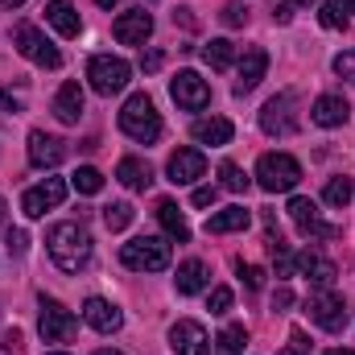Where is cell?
Here are the masks:
<instances>
[{"label": "cell", "instance_id": "6da1fadb", "mask_svg": "<svg viewBox=\"0 0 355 355\" xmlns=\"http://www.w3.org/2000/svg\"><path fill=\"white\" fill-rule=\"evenodd\" d=\"M46 252H50V261L62 268V272H79L91 261V232L83 223H75V219L54 223L46 232Z\"/></svg>", "mask_w": 355, "mask_h": 355}, {"label": "cell", "instance_id": "7a4b0ae2", "mask_svg": "<svg viewBox=\"0 0 355 355\" xmlns=\"http://www.w3.org/2000/svg\"><path fill=\"white\" fill-rule=\"evenodd\" d=\"M120 128H124V137H132L141 145H153L162 137V112L153 107V99L145 91L128 95V103L120 107Z\"/></svg>", "mask_w": 355, "mask_h": 355}, {"label": "cell", "instance_id": "3957f363", "mask_svg": "<svg viewBox=\"0 0 355 355\" xmlns=\"http://www.w3.org/2000/svg\"><path fill=\"white\" fill-rule=\"evenodd\" d=\"M120 261L132 272H162V268H170V244L157 236H137L120 248Z\"/></svg>", "mask_w": 355, "mask_h": 355}, {"label": "cell", "instance_id": "277c9868", "mask_svg": "<svg viewBox=\"0 0 355 355\" xmlns=\"http://www.w3.org/2000/svg\"><path fill=\"white\" fill-rule=\"evenodd\" d=\"M12 46H17L33 67H46V71H58V67H62L58 46H54L37 25H17V29H12Z\"/></svg>", "mask_w": 355, "mask_h": 355}, {"label": "cell", "instance_id": "5b68a950", "mask_svg": "<svg viewBox=\"0 0 355 355\" xmlns=\"http://www.w3.org/2000/svg\"><path fill=\"white\" fill-rule=\"evenodd\" d=\"M257 182H261V190H268V194L293 190V186L302 182V166H297L289 153H265V157L257 162Z\"/></svg>", "mask_w": 355, "mask_h": 355}, {"label": "cell", "instance_id": "8992f818", "mask_svg": "<svg viewBox=\"0 0 355 355\" xmlns=\"http://www.w3.org/2000/svg\"><path fill=\"white\" fill-rule=\"evenodd\" d=\"M306 314H310V322H318L327 335H339V331L347 327V306H343V297H339L335 289H314V293L306 297Z\"/></svg>", "mask_w": 355, "mask_h": 355}, {"label": "cell", "instance_id": "52a82bcc", "mask_svg": "<svg viewBox=\"0 0 355 355\" xmlns=\"http://www.w3.org/2000/svg\"><path fill=\"white\" fill-rule=\"evenodd\" d=\"M128 75H132V67L124 58H112V54H95L87 62V79L99 95H120L128 87Z\"/></svg>", "mask_w": 355, "mask_h": 355}, {"label": "cell", "instance_id": "ba28073f", "mask_svg": "<svg viewBox=\"0 0 355 355\" xmlns=\"http://www.w3.org/2000/svg\"><path fill=\"white\" fill-rule=\"evenodd\" d=\"M289 219H293V227H297L306 240H339V236H343V227L322 223L314 198H289Z\"/></svg>", "mask_w": 355, "mask_h": 355}, {"label": "cell", "instance_id": "9c48e42d", "mask_svg": "<svg viewBox=\"0 0 355 355\" xmlns=\"http://www.w3.org/2000/svg\"><path fill=\"white\" fill-rule=\"evenodd\" d=\"M37 331H42V339H46V343H67V339H75L79 318H75L62 302L42 297V318H37Z\"/></svg>", "mask_w": 355, "mask_h": 355}, {"label": "cell", "instance_id": "30bf717a", "mask_svg": "<svg viewBox=\"0 0 355 355\" xmlns=\"http://www.w3.org/2000/svg\"><path fill=\"white\" fill-rule=\"evenodd\" d=\"M297 95L293 91H281V95H272L265 103V112H261V128H265L268 137H293L297 132Z\"/></svg>", "mask_w": 355, "mask_h": 355}, {"label": "cell", "instance_id": "8fae6325", "mask_svg": "<svg viewBox=\"0 0 355 355\" xmlns=\"http://www.w3.org/2000/svg\"><path fill=\"white\" fill-rule=\"evenodd\" d=\"M62 198H67V182H62V178H46V182H37V186H29V190H25L21 211H25L29 219H42V215H46V211H54Z\"/></svg>", "mask_w": 355, "mask_h": 355}, {"label": "cell", "instance_id": "7c38bea8", "mask_svg": "<svg viewBox=\"0 0 355 355\" xmlns=\"http://www.w3.org/2000/svg\"><path fill=\"white\" fill-rule=\"evenodd\" d=\"M170 95H174L178 107H186V112H202V107L211 103L207 79H198L194 71H178L174 79H170Z\"/></svg>", "mask_w": 355, "mask_h": 355}, {"label": "cell", "instance_id": "4fadbf2b", "mask_svg": "<svg viewBox=\"0 0 355 355\" xmlns=\"http://www.w3.org/2000/svg\"><path fill=\"white\" fill-rule=\"evenodd\" d=\"M112 33H116V42H120V46H145V42H149V33H153V17H149L141 4H137V8H124V12L116 17Z\"/></svg>", "mask_w": 355, "mask_h": 355}, {"label": "cell", "instance_id": "5bb4252c", "mask_svg": "<svg viewBox=\"0 0 355 355\" xmlns=\"http://www.w3.org/2000/svg\"><path fill=\"white\" fill-rule=\"evenodd\" d=\"M170 347H174L178 355H211V339H207L202 322L182 318V322L170 327Z\"/></svg>", "mask_w": 355, "mask_h": 355}, {"label": "cell", "instance_id": "9a60e30c", "mask_svg": "<svg viewBox=\"0 0 355 355\" xmlns=\"http://www.w3.org/2000/svg\"><path fill=\"white\" fill-rule=\"evenodd\" d=\"M67 157V141H58V137H50V132H29V162L37 166V170H54L58 162Z\"/></svg>", "mask_w": 355, "mask_h": 355}, {"label": "cell", "instance_id": "2e32d148", "mask_svg": "<svg viewBox=\"0 0 355 355\" xmlns=\"http://www.w3.org/2000/svg\"><path fill=\"white\" fill-rule=\"evenodd\" d=\"M83 318H87L91 331H99V335H116L124 327V314L112 302H103V297H87L83 302Z\"/></svg>", "mask_w": 355, "mask_h": 355}, {"label": "cell", "instance_id": "e0dca14e", "mask_svg": "<svg viewBox=\"0 0 355 355\" xmlns=\"http://www.w3.org/2000/svg\"><path fill=\"white\" fill-rule=\"evenodd\" d=\"M268 71V54L261 46H252V50H244V58H240V71H236V95H248V91H257V83L265 79Z\"/></svg>", "mask_w": 355, "mask_h": 355}, {"label": "cell", "instance_id": "ac0fdd59", "mask_svg": "<svg viewBox=\"0 0 355 355\" xmlns=\"http://www.w3.org/2000/svg\"><path fill=\"white\" fill-rule=\"evenodd\" d=\"M166 170H170V182L174 186H190V182H198V178L207 174V157L198 149H178Z\"/></svg>", "mask_w": 355, "mask_h": 355}, {"label": "cell", "instance_id": "d6986e66", "mask_svg": "<svg viewBox=\"0 0 355 355\" xmlns=\"http://www.w3.org/2000/svg\"><path fill=\"white\" fill-rule=\"evenodd\" d=\"M347 116H352V107H347L343 95H318L314 99V112H310V120L318 128H339V124H347Z\"/></svg>", "mask_w": 355, "mask_h": 355}, {"label": "cell", "instance_id": "ffe728a7", "mask_svg": "<svg viewBox=\"0 0 355 355\" xmlns=\"http://www.w3.org/2000/svg\"><path fill=\"white\" fill-rule=\"evenodd\" d=\"M297 268H302V272H306L318 289H331V285H335V277H339V268L331 265L322 252H314V248H306V252L297 257Z\"/></svg>", "mask_w": 355, "mask_h": 355}, {"label": "cell", "instance_id": "44dd1931", "mask_svg": "<svg viewBox=\"0 0 355 355\" xmlns=\"http://www.w3.org/2000/svg\"><path fill=\"white\" fill-rule=\"evenodd\" d=\"M46 21H50L62 37H79V29H83V21H79V12H75L71 0H50V4H46Z\"/></svg>", "mask_w": 355, "mask_h": 355}, {"label": "cell", "instance_id": "7402d4cb", "mask_svg": "<svg viewBox=\"0 0 355 355\" xmlns=\"http://www.w3.org/2000/svg\"><path fill=\"white\" fill-rule=\"evenodd\" d=\"M190 132H194V141H198V145H227L236 128H232V120H227V116H207V120H194V128H190Z\"/></svg>", "mask_w": 355, "mask_h": 355}, {"label": "cell", "instance_id": "603a6c76", "mask_svg": "<svg viewBox=\"0 0 355 355\" xmlns=\"http://www.w3.org/2000/svg\"><path fill=\"white\" fill-rule=\"evenodd\" d=\"M54 116L62 124H79V116H83V87L79 83H62L58 87V95H54Z\"/></svg>", "mask_w": 355, "mask_h": 355}, {"label": "cell", "instance_id": "cb8c5ba5", "mask_svg": "<svg viewBox=\"0 0 355 355\" xmlns=\"http://www.w3.org/2000/svg\"><path fill=\"white\" fill-rule=\"evenodd\" d=\"M248 223H252V211H244V207H227V211H219V215L207 219V232H211V236H227V232H244Z\"/></svg>", "mask_w": 355, "mask_h": 355}, {"label": "cell", "instance_id": "d4e9b609", "mask_svg": "<svg viewBox=\"0 0 355 355\" xmlns=\"http://www.w3.org/2000/svg\"><path fill=\"white\" fill-rule=\"evenodd\" d=\"M116 178H120L128 190H149V182H153V170H149L141 157H120V166H116Z\"/></svg>", "mask_w": 355, "mask_h": 355}, {"label": "cell", "instance_id": "484cf974", "mask_svg": "<svg viewBox=\"0 0 355 355\" xmlns=\"http://www.w3.org/2000/svg\"><path fill=\"white\" fill-rule=\"evenodd\" d=\"M174 285H178V293H182V297L198 293V289L207 285V265H202V261H194V257H190V261H182V265H178Z\"/></svg>", "mask_w": 355, "mask_h": 355}, {"label": "cell", "instance_id": "4316f807", "mask_svg": "<svg viewBox=\"0 0 355 355\" xmlns=\"http://www.w3.org/2000/svg\"><path fill=\"white\" fill-rule=\"evenodd\" d=\"M157 219H162V227L170 232V240H178V244H186V240H190V227H186V215L178 211V207L170 202V198H162V202H157Z\"/></svg>", "mask_w": 355, "mask_h": 355}, {"label": "cell", "instance_id": "83f0119b", "mask_svg": "<svg viewBox=\"0 0 355 355\" xmlns=\"http://www.w3.org/2000/svg\"><path fill=\"white\" fill-rule=\"evenodd\" d=\"M202 62H207L211 71H227V67L236 62V46H232L227 37H215V42L202 46Z\"/></svg>", "mask_w": 355, "mask_h": 355}, {"label": "cell", "instance_id": "f1b7e54d", "mask_svg": "<svg viewBox=\"0 0 355 355\" xmlns=\"http://www.w3.org/2000/svg\"><path fill=\"white\" fill-rule=\"evenodd\" d=\"M244 343H248L244 322H227V327L219 331V339H215V355H240L244 352Z\"/></svg>", "mask_w": 355, "mask_h": 355}, {"label": "cell", "instance_id": "f546056e", "mask_svg": "<svg viewBox=\"0 0 355 355\" xmlns=\"http://www.w3.org/2000/svg\"><path fill=\"white\" fill-rule=\"evenodd\" d=\"M355 194V182L352 178H331L327 182V190H322V202H331V207H347Z\"/></svg>", "mask_w": 355, "mask_h": 355}, {"label": "cell", "instance_id": "4dcf8cb0", "mask_svg": "<svg viewBox=\"0 0 355 355\" xmlns=\"http://www.w3.org/2000/svg\"><path fill=\"white\" fill-rule=\"evenodd\" d=\"M132 219H137V211H132L128 202H107V207H103V223H107V232H124Z\"/></svg>", "mask_w": 355, "mask_h": 355}, {"label": "cell", "instance_id": "1f68e13d", "mask_svg": "<svg viewBox=\"0 0 355 355\" xmlns=\"http://www.w3.org/2000/svg\"><path fill=\"white\" fill-rule=\"evenodd\" d=\"M318 21H322L327 29H347V4H343V0H322Z\"/></svg>", "mask_w": 355, "mask_h": 355}, {"label": "cell", "instance_id": "d6a6232c", "mask_svg": "<svg viewBox=\"0 0 355 355\" xmlns=\"http://www.w3.org/2000/svg\"><path fill=\"white\" fill-rule=\"evenodd\" d=\"M71 186H75L79 194H99V190H103V174H99L95 166H83V170H75Z\"/></svg>", "mask_w": 355, "mask_h": 355}, {"label": "cell", "instance_id": "836d02e7", "mask_svg": "<svg viewBox=\"0 0 355 355\" xmlns=\"http://www.w3.org/2000/svg\"><path fill=\"white\" fill-rule=\"evenodd\" d=\"M219 178H223V190H232V194H244V190H248V174H244L236 162H223V166H219Z\"/></svg>", "mask_w": 355, "mask_h": 355}, {"label": "cell", "instance_id": "e575fe53", "mask_svg": "<svg viewBox=\"0 0 355 355\" xmlns=\"http://www.w3.org/2000/svg\"><path fill=\"white\" fill-rule=\"evenodd\" d=\"M207 310H211V314H227V310H232V289H227V285L211 289V297H207Z\"/></svg>", "mask_w": 355, "mask_h": 355}, {"label": "cell", "instance_id": "d590c367", "mask_svg": "<svg viewBox=\"0 0 355 355\" xmlns=\"http://www.w3.org/2000/svg\"><path fill=\"white\" fill-rule=\"evenodd\" d=\"M219 17H223V25H232V29L248 25V8H244V4H236V0H232V4H223V12H219Z\"/></svg>", "mask_w": 355, "mask_h": 355}, {"label": "cell", "instance_id": "8d00e7d4", "mask_svg": "<svg viewBox=\"0 0 355 355\" xmlns=\"http://www.w3.org/2000/svg\"><path fill=\"white\" fill-rule=\"evenodd\" d=\"M236 268H240V277H244V285H248L252 293H257V289L265 285V268H257V265H244V261H240Z\"/></svg>", "mask_w": 355, "mask_h": 355}, {"label": "cell", "instance_id": "74e56055", "mask_svg": "<svg viewBox=\"0 0 355 355\" xmlns=\"http://www.w3.org/2000/svg\"><path fill=\"white\" fill-rule=\"evenodd\" d=\"M335 71H339L343 79H352V83H355V54H352V50H343V54L335 58Z\"/></svg>", "mask_w": 355, "mask_h": 355}, {"label": "cell", "instance_id": "f35d334b", "mask_svg": "<svg viewBox=\"0 0 355 355\" xmlns=\"http://www.w3.org/2000/svg\"><path fill=\"white\" fill-rule=\"evenodd\" d=\"M281 355H310V343H306V335H302V331H293V335H289V347H285Z\"/></svg>", "mask_w": 355, "mask_h": 355}, {"label": "cell", "instance_id": "ab89813d", "mask_svg": "<svg viewBox=\"0 0 355 355\" xmlns=\"http://www.w3.org/2000/svg\"><path fill=\"white\" fill-rule=\"evenodd\" d=\"M215 198H219V186H198L194 190V207H211Z\"/></svg>", "mask_w": 355, "mask_h": 355}, {"label": "cell", "instance_id": "60d3db41", "mask_svg": "<svg viewBox=\"0 0 355 355\" xmlns=\"http://www.w3.org/2000/svg\"><path fill=\"white\" fill-rule=\"evenodd\" d=\"M25 248H29V236H25V232H8V252L25 257Z\"/></svg>", "mask_w": 355, "mask_h": 355}, {"label": "cell", "instance_id": "b9f144b4", "mask_svg": "<svg viewBox=\"0 0 355 355\" xmlns=\"http://www.w3.org/2000/svg\"><path fill=\"white\" fill-rule=\"evenodd\" d=\"M157 67H162V50H149V54H141V71H145V75H153Z\"/></svg>", "mask_w": 355, "mask_h": 355}, {"label": "cell", "instance_id": "7bdbcfd3", "mask_svg": "<svg viewBox=\"0 0 355 355\" xmlns=\"http://www.w3.org/2000/svg\"><path fill=\"white\" fill-rule=\"evenodd\" d=\"M272 17H277V21L285 25V21L293 17V0H277V4H272Z\"/></svg>", "mask_w": 355, "mask_h": 355}, {"label": "cell", "instance_id": "ee69618b", "mask_svg": "<svg viewBox=\"0 0 355 355\" xmlns=\"http://www.w3.org/2000/svg\"><path fill=\"white\" fill-rule=\"evenodd\" d=\"M285 306H293V293H289V289L281 285V289L272 293V310H285Z\"/></svg>", "mask_w": 355, "mask_h": 355}, {"label": "cell", "instance_id": "f6af8a7d", "mask_svg": "<svg viewBox=\"0 0 355 355\" xmlns=\"http://www.w3.org/2000/svg\"><path fill=\"white\" fill-rule=\"evenodd\" d=\"M174 21H182L186 29H194V17H190V8H178V12H174Z\"/></svg>", "mask_w": 355, "mask_h": 355}, {"label": "cell", "instance_id": "bcb514c9", "mask_svg": "<svg viewBox=\"0 0 355 355\" xmlns=\"http://www.w3.org/2000/svg\"><path fill=\"white\" fill-rule=\"evenodd\" d=\"M95 4H99V8H116L120 0H95Z\"/></svg>", "mask_w": 355, "mask_h": 355}, {"label": "cell", "instance_id": "7dc6e473", "mask_svg": "<svg viewBox=\"0 0 355 355\" xmlns=\"http://www.w3.org/2000/svg\"><path fill=\"white\" fill-rule=\"evenodd\" d=\"M17 4H25V0H0V8H17Z\"/></svg>", "mask_w": 355, "mask_h": 355}, {"label": "cell", "instance_id": "c3c4849f", "mask_svg": "<svg viewBox=\"0 0 355 355\" xmlns=\"http://www.w3.org/2000/svg\"><path fill=\"white\" fill-rule=\"evenodd\" d=\"M4 215H8V207H4V198H0V227H4Z\"/></svg>", "mask_w": 355, "mask_h": 355}, {"label": "cell", "instance_id": "681fc988", "mask_svg": "<svg viewBox=\"0 0 355 355\" xmlns=\"http://www.w3.org/2000/svg\"><path fill=\"white\" fill-rule=\"evenodd\" d=\"M95 355H124V352H112V347H99Z\"/></svg>", "mask_w": 355, "mask_h": 355}, {"label": "cell", "instance_id": "f907efd6", "mask_svg": "<svg viewBox=\"0 0 355 355\" xmlns=\"http://www.w3.org/2000/svg\"><path fill=\"white\" fill-rule=\"evenodd\" d=\"M331 355H355V352H347V347H339V352H331Z\"/></svg>", "mask_w": 355, "mask_h": 355}, {"label": "cell", "instance_id": "816d5d0a", "mask_svg": "<svg viewBox=\"0 0 355 355\" xmlns=\"http://www.w3.org/2000/svg\"><path fill=\"white\" fill-rule=\"evenodd\" d=\"M343 4H347V12H355V0H343Z\"/></svg>", "mask_w": 355, "mask_h": 355}, {"label": "cell", "instance_id": "f5cc1de1", "mask_svg": "<svg viewBox=\"0 0 355 355\" xmlns=\"http://www.w3.org/2000/svg\"><path fill=\"white\" fill-rule=\"evenodd\" d=\"M293 4H314V0H293Z\"/></svg>", "mask_w": 355, "mask_h": 355}, {"label": "cell", "instance_id": "db71d44e", "mask_svg": "<svg viewBox=\"0 0 355 355\" xmlns=\"http://www.w3.org/2000/svg\"><path fill=\"white\" fill-rule=\"evenodd\" d=\"M50 355H62V352H50Z\"/></svg>", "mask_w": 355, "mask_h": 355}]
</instances>
